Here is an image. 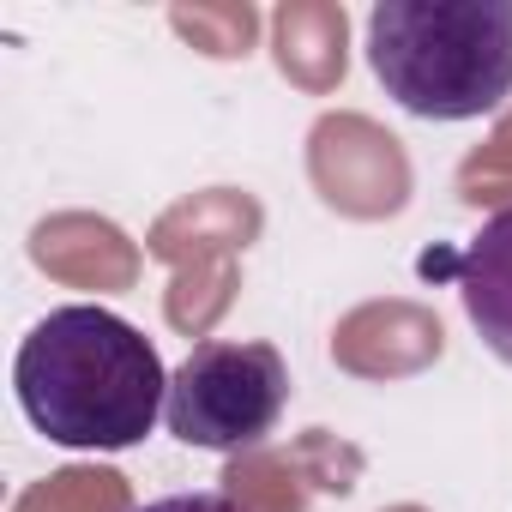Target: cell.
<instances>
[{
    "label": "cell",
    "instance_id": "obj_2",
    "mask_svg": "<svg viewBox=\"0 0 512 512\" xmlns=\"http://www.w3.org/2000/svg\"><path fill=\"white\" fill-rule=\"evenodd\" d=\"M368 67L416 121H476L512 97V0H380Z\"/></svg>",
    "mask_w": 512,
    "mask_h": 512
},
{
    "label": "cell",
    "instance_id": "obj_1",
    "mask_svg": "<svg viewBox=\"0 0 512 512\" xmlns=\"http://www.w3.org/2000/svg\"><path fill=\"white\" fill-rule=\"evenodd\" d=\"M13 392L37 434L67 452H127L139 446L163 404L169 374L157 344L91 302H67L31 326L13 356Z\"/></svg>",
    "mask_w": 512,
    "mask_h": 512
},
{
    "label": "cell",
    "instance_id": "obj_5",
    "mask_svg": "<svg viewBox=\"0 0 512 512\" xmlns=\"http://www.w3.org/2000/svg\"><path fill=\"white\" fill-rule=\"evenodd\" d=\"M133 512H247L235 494H223V488H193V494H163V500H145V506H133Z\"/></svg>",
    "mask_w": 512,
    "mask_h": 512
},
{
    "label": "cell",
    "instance_id": "obj_3",
    "mask_svg": "<svg viewBox=\"0 0 512 512\" xmlns=\"http://www.w3.org/2000/svg\"><path fill=\"white\" fill-rule=\"evenodd\" d=\"M284 404H290V362L272 344L217 338V344L187 350V362L169 374L163 422L181 446L241 452L278 428Z\"/></svg>",
    "mask_w": 512,
    "mask_h": 512
},
{
    "label": "cell",
    "instance_id": "obj_4",
    "mask_svg": "<svg viewBox=\"0 0 512 512\" xmlns=\"http://www.w3.org/2000/svg\"><path fill=\"white\" fill-rule=\"evenodd\" d=\"M458 272V296L464 314L476 326V338L512 368V205H500L452 260Z\"/></svg>",
    "mask_w": 512,
    "mask_h": 512
}]
</instances>
